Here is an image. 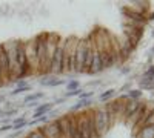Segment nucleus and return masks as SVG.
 Segmentation results:
<instances>
[{
  "mask_svg": "<svg viewBox=\"0 0 154 138\" xmlns=\"http://www.w3.org/2000/svg\"><path fill=\"white\" fill-rule=\"evenodd\" d=\"M26 138H45V137H43V134H42L40 131H38V129H35V131L29 132Z\"/></svg>",
  "mask_w": 154,
  "mask_h": 138,
  "instance_id": "nucleus-21",
  "label": "nucleus"
},
{
  "mask_svg": "<svg viewBox=\"0 0 154 138\" xmlns=\"http://www.w3.org/2000/svg\"><path fill=\"white\" fill-rule=\"evenodd\" d=\"M34 42V51H35V60H37V69L38 72L48 74L46 68V34L37 35Z\"/></svg>",
  "mask_w": 154,
  "mask_h": 138,
  "instance_id": "nucleus-1",
  "label": "nucleus"
},
{
  "mask_svg": "<svg viewBox=\"0 0 154 138\" xmlns=\"http://www.w3.org/2000/svg\"><path fill=\"white\" fill-rule=\"evenodd\" d=\"M151 126H154V110L149 112V115L146 117V120L142 124V128H151Z\"/></svg>",
  "mask_w": 154,
  "mask_h": 138,
  "instance_id": "nucleus-15",
  "label": "nucleus"
},
{
  "mask_svg": "<svg viewBox=\"0 0 154 138\" xmlns=\"http://www.w3.org/2000/svg\"><path fill=\"white\" fill-rule=\"evenodd\" d=\"M85 55H86V39H85V40H79V42H77L74 72H83V66H85Z\"/></svg>",
  "mask_w": 154,
  "mask_h": 138,
  "instance_id": "nucleus-4",
  "label": "nucleus"
},
{
  "mask_svg": "<svg viewBox=\"0 0 154 138\" xmlns=\"http://www.w3.org/2000/svg\"><path fill=\"white\" fill-rule=\"evenodd\" d=\"M134 137L136 138H154V126H151V128H142Z\"/></svg>",
  "mask_w": 154,
  "mask_h": 138,
  "instance_id": "nucleus-11",
  "label": "nucleus"
},
{
  "mask_svg": "<svg viewBox=\"0 0 154 138\" xmlns=\"http://www.w3.org/2000/svg\"><path fill=\"white\" fill-rule=\"evenodd\" d=\"M63 101H65L63 98H57V100H56V101H54L53 104H60V103H63Z\"/></svg>",
  "mask_w": 154,
  "mask_h": 138,
  "instance_id": "nucleus-27",
  "label": "nucleus"
},
{
  "mask_svg": "<svg viewBox=\"0 0 154 138\" xmlns=\"http://www.w3.org/2000/svg\"><path fill=\"white\" fill-rule=\"evenodd\" d=\"M0 118H6V109L5 110L0 109Z\"/></svg>",
  "mask_w": 154,
  "mask_h": 138,
  "instance_id": "nucleus-26",
  "label": "nucleus"
},
{
  "mask_svg": "<svg viewBox=\"0 0 154 138\" xmlns=\"http://www.w3.org/2000/svg\"><path fill=\"white\" fill-rule=\"evenodd\" d=\"M28 91H31V86L28 84V86H17L14 91H12L11 94L12 95H17V94H23V92H28Z\"/></svg>",
  "mask_w": 154,
  "mask_h": 138,
  "instance_id": "nucleus-18",
  "label": "nucleus"
},
{
  "mask_svg": "<svg viewBox=\"0 0 154 138\" xmlns=\"http://www.w3.org/2000/svg\"><path fill=\"white\" fill-rule=\"evenodd\" d=\"M38 131L43 134L45 138H62V135H60V132H59V129L54 123L48 124L45 128H38Z\"/></svg>",
  "mask_w": 154,
  "mask_h": 138,
  "instance_id": "nucleus-8",
  "label": "nucleus"
},
{
  "mask_svg": "<svg viewBox=\"0 0 154 138\" xmlns=\"http://www.w3.org/2000/svg\"><path fill=\"white\" fill-rule=\"evenodd\" d=\"M53 103H45V104H40L37 109H35V112L32 114V117L34 118H40V117H43V114H46V112H49L51 109H53Z\"/></svg>",
  "mask_w": 154,
  "mask_h": 138,
  "instance_id": "nucleus-10",
  "label": "nucleus"
},
{
  "mask_svg": "<svg viewBox=\"0 0 154 138\" xmlns=\"http://www.w3.org/2000/svg\"><path fill=\"white\" fill-rule=\"evenodd\" d=\"M46 120H48V118H46V117L43 115V117H40V118H35V120L32 121V124H35V123H45Z\"/></svg>",
  "mask_w": 154,
  "mask_h": 138,
  "instance_id": "nucleus-25",
  "label": "nucleus"
},
{
  "mask_svg": "<svg viewBox=\"0 0 154 138\" xmlns=\"http://www.w3.org/2000/svg\"><path fill=\"white\" fill-rule=\"evenodd\" d=\"M3 101H6V98H5V95H0V103H3Z\"/></svg>",
  "mask_w": 154,
  "mask_h": 138,
  "instance_id": "nucleus-28",
  "label": "nucleus"
},
{
  "mask_svg": "<svg viewBox=\"0 0 154 138\" xmlns=\"http://www.w3.org/2000/svg\"><path fill=\"white\" fill-rule=\"evenodd\" d=\"M152 52H154V46H152Z\"/></svg>",
  "mask_w": 154,
  "mask_h": 138,
  "instance_id": "nucleus-31",
  "label": "nucleus"
},
{
  "mask_svg": "<svg viewBox=\"0 0 154 138\" xmlns=\"http://www.w3.org/2000/svg\"><path fill=\"white\" fill-rule=\"evenodd\" d=\"M17 43H19V42H12V43L5 45L6 55H8V61H9L11 77H17V74H19V66H17Z\"/></svg>",
  "mask_w": 154,
  "mask_h": 138,
  "instance_id": "nucleus-2",
  "label": "nucleus"
},
{
  "mask_svg": "<svg viewBox=\"0 0 154 138\" xmlns=\"http://www.w3.org/2000/svg\"><path fill=\"white\" fill-rule=\"evenodd\" d=\"M139 107H140V101H136V100H128V101H125V109H123L122 118L125 121H128V118H130Z\"/></svg>",
  "mask_w": 154,
  "mask_h": 138,
  "instance_id": "nucleus-6",
  "label": "nucleus"
},
{
  "mask_svg": "<svg viewBox=\"0 0 154 138\" xmlns=\"http://www.w3.org/2000/svg\"><path fill=\"white\" fill-rule=\"evenodd\" d=\"M79 81H75V80H72V81H69L68 83V92H72V91H77L79 89Z\"/></svg>",
  "mask_w": 154,
  "mask_h": 138,
  "instance_id": "nucleus-20",
  "label": "nucleus"
},
{
  "mask_svg": "<svg viewBox=\"0 0 154 138\" xmlns=\"http://www.w3.org/2000/svg\"><path fill=\"white\" fill-rule=\"evenodd\" d=\"M134 51V49L131 48V45H130V42H128V39L125 37V40L122 42V45L119 46V57H120V60L123 61V60H126L128 57H130V54Z\"/></svg>",
  "mask_w": 154,
  "mask_h": 138,
  "instance_id": "nucleus-9",
  "label": "nucleus"
},
{
  "mask_svg": "<svg viewBox=\"0 0 154 138\" xmlns=\"http://www.w3.org/2000/svg\"><path fill=\"white\" fill-rule=\"evenodd\" d=\"M126 98H128V100H136V101H139V98H142V91H137V89L130 91V94L126 95Z\"/></svg>",
  "mask_w": 154,
  "mask_h": 138,
  "instance_id": "nucleus-14",
  "label": "nucleus"
},
{
  "mask_svg": "<svg viewBox=\"0 0 154 138\" xmlns=\"http://www.w3.org/2000/svg\"><path fill=\"white\" fill-rule=\"evenodd\" d=\"M91 103H93L91 100H80L79 103H75V104H74L72 109L77 110V109H82V107H88V106H91Z\"/></svg>",
  "mask_w": 154,
  "mask_h": 138,
  "instance_id": "nucleus-16",
  "label": "nucleus"
},
{
  "mask_svg": "<svg viewBox=\"0 0 154 138\" xmlns=\"http://www.w3.org/2000/svg\"><path fill=\"white\" fill-rule=\"evenodd\" d=\"M74 95H82V89H77L72 92H66V97H74Z\"/></svg>",
  "mask_w": 154,
  "mask_h": 138,
  "instance_id": "nucleus-23",
  "label": "nucleus"
},
{
  "mask_svg": "<svg viewBox=\"0 0 154 138\" xmlns=\"http://www.w3.org/2000/svg\"><path fill=\"white\" fill-rule=\"evenodd\" d=\"M3 83H5V81H3V78H2V75H0V86H2Z\"/></svg>",
  "mask_w": 154,
  "mask_h": 138,
  "instance_id": "nucleus-30",
  "label": "nucleus"
},
{
  "mask_svg": "<svg viewBox=\"0 0 154 138\" xmlns=\"http://www.w3.org/2000/svg\"><path fill=\"white\" fill-rule=\"evenodd\" d=\"M114 89H108V91H105L103 94H100V101H106L108 98H111L112 95H114Z\"/></svg>",
  "mask_w": 154,
  "mask_h": 138,
  "instance_id": "nucleus-19",
  "label": "nucleus"
},
{
  "mask_svg": "<svg viewBox=\"0 0 154 138\" xmlns=\"http://www.w3.org/2000/svg\"><path fill=\"white\" fill-rule=\"evenodd\" d=\"M42 97H43V94H42V92H35V94H31V95H28L26 98H25V103H26V104L35 103V100H40Z\"/></svg>",
  "mask_w": 154,
  "mask_h": 138,
  "instance_id": "nucleus-13",
  "label": "nucleus"
},
{
  "mask_svg": "<svg viewBox=\"0 0 154 138\" xmlns=\"http://www.w3.org/2000/svg\"><path fill=\"white\" fill-rule=\"evenodd\" d=\"M40 83L42 84H45V86H59V84H63V80L62 78H42L40 80Z\"/></svg>",
  "mask_w": 154,
  "mask_h": 138,
  "instance_id": "nucleus-12",
  "label": "nucleus"
},
{
  "mask_svg": "<svg viewBox=\"0 0 154 138\" xmlns=\"http://www.w3.org/2000/svg\"><path fill=\"white\" fill-rule=\"evenodd\" d=\"M0 75H2L3 81H8L9 77H11V72H9V61H8V55H6L5 45H0Z\"/></svg>",
  "mask_w": 154,
  "mask_h": 138,
  "instance_id": "nucleus-5",
  "label": "nucleus"
},
{
  "mask_svg": "<svg viewBox=\"0 0 154 138\" xmlns=\"http://www.w3.org/2000/svg\"><path fill=\"white\" fill-rule=\"evenodd\" d=\"M143 78H149V80H154V66H151L146 72H145V75H143Z\"/></svg>",
  "mask_w": 154,
  "mask_h": 138,
  "instance_id": "nucleus-22",
  "label": "nucleus"
},
{
  "mask_svg": "<svg viewBox=\"0 0 154 138\" xmlns=\"http://www.w3.org/2000/svg\"><path fill=\"white\" fill-rule=\"evenodd\" d=\"M94 46H96V43H94ZM103 69H105V68H103V61H102V57H100V54H99V51H97V48H94L93 65H91V69H89L88 74H97V72L103 71Z\"/></svg>",
  "mask_w": 154,
  "mask_h": 138,
  "instance_id": "nucleus-7",
  "label": "nucleus"
},
{
  "mask_svg": "<svg viewBox=\"0 0 154 138\" xmlns=\"http://www.w3.org/2000/svg\"><path fill=\"white\" fill-rule=\"evenodd\" d=\"M146 20H154V12H152V14H151V16H149V17H148Z\"/></svg>",
  "mask_w": 154,
  "mask_h": 138,
  "instance_id": "nucleus-29",
  "label": "nucleus"
},
{
  "mask_svg": "<svg viewBox=\"0 0 154 138\" xmlns=\"http://www.w3.org/2000/svg\"><path fill=\"white\" fill-rule=\"evenodd\" d=\"M93 115H94V128H96V132H97V135L100 138L109 128L106 112H105V109H97Z\"/></svg>",
  "mask_w": 154,
  "mask_h": 138,
  "instance_id": "nucleus-3",
  "label": "nucleus"
},
{
  "mask_svg": "<svg viewBox=\"0 0 154 138\" xmlns=\"http://www.w3.org/2000/svg\"><path fill=\"white\" fill-rule=\"evenodd\" d=\"M12 129V124H5V126L0 128V132H6V131H11Z\"/></svg>",
  "mask_w": 154,
  "mask_h": 138,
  "instance_id": "nucleus-24",
  "label": "nucleus"
},
{
  "mask_svg": "<svg viewBox=\"0 0 154 138\" xmlns=\"http://www.w3.org/2000/svg\"><path fill=\"white\" fill-rule=\"evenodd\" d=\"M25 126H26V120L25 118H20V120H16L14 124H12V129L14 131H19V129H23Z\"/></svg>",
  "mask_w": 154,
  "mask_h": 138,
  "instance_id": "nucleus-17",
  "label": "nucleus"
}]
</instances>
